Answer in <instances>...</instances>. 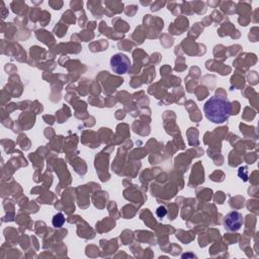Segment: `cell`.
<instances>
[{
  "label": "cell",
  "mask_w": 259,
  "mask_h": 259,
  "mask_svg": "<svg viewBox=\"0 0 259 259\" xmlns=\"http://www.w3.org/2000/svg\"><path fill=\"white\" fill-rule=\"evenodd\" d=\"M207 119L215 124H223L231 115V104L228 99L220 96L211 97L204 106Z\"/></svg>",
  "instance_id": "cell-1"
},
{
  "label": "cell",
  "mask_w": 259,
  "mask_h": 259,
  "mask_svg": "<svg viewBox=\"0 0 259 259\" xmlns=\"http://www.w3.org/2000/svg\"><path fill=\"white\" fill-rule=\"evenodd\" d=\"M110 67L117 74H125L131 67V61L125 54H116L110 59Z\"/></svg>",
  "instance_id": "cell-2"
},
{
  "label": "cell",
  "mask_w": 259,
  "mask_h": 259,
  "mask_svg": "<svg viewBox=\"0 0 259 259\" xmlns=\"http://www.w3.org/2000/svg\"><path fill=\"white\" fill-rule=\"evenodd\" d=\"M243 225V217L238 212L229 213L224 219V227L227 231H238Z\"/></svg>",
  "instance_id": "cell-3"
},
{
  "label": "cell",
  "mask_w": 259,
  "mask_h": 259,
  "mask_svg": "<svg viewBox=\"0 0 259 259\" xmlns=\"http://www.w3.org/2000/svg\"><path fill=\"white\" fill-rule=\"evenodd\" d=\"M52 223H53V226H54L55 228H61V227L64 225V223H65V217H64V215L61 214V213L55 215L54 218H53Z\"/></svg>",
  "instance_id": "cell-4"
},
{
  "label": "cell",
  "mask_w": 259,
  "mask_h": 259,
  "mask_svg": "<svg viewBox=\"0 0 259 259\" xmlns=\"http://www.w3.org/2000/svg\"><path fill=\"white\" fill-rule=\"evenodd\" d=\"M166 215V209L164 207H160L158 210H157V216L159 218H162Z\"/></svg>",
  "instance_id": "cell-5"
}]
</instances>
